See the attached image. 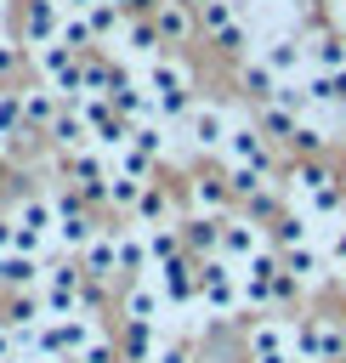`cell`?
Returning a JSON list of instances; mask_svg holds the SVG:
<instances>
[{
  "label": "cell",
  "instance_id": "cell-31",
  "mask_svg": "<svg viewBox=\"0 0 346 363\" xmlns=\"http://www.w3.org/2000/svg\"><path fill=\"white\" fill-rule=\"evenodd\" d=\"M153 346H159L153 323H125V357H130V363H147V357H153Z\"/></svg>",
  "mask_w": 346,
  "mask_h": 363
},
{
  "label": "cell",
  "instance_id": "cell-3",
  "mask_svg": "<svg viewBox=\"0 0 346 363\" xmlns=\"http://www.w3.org/2000/svg\"><path fill=\"white\" fill-rule=\"evenodd\" d=\"M289 182H295V199H301L306 221H312V216H318V221H340V182H335L329 164H301Z\"/></svg>",
  "mask_w": 346,
  "mask_h": 363
},
{
  "label": "cell",
  "instance_id": "cell-51",
  "mask_svg": "<svg viewBox=\"0 0 346 363\" xmlns=\"http://www.w3.org/2000/svg\"><path fill=\"white\" fill-rule=\"evenodd\" d=\"M62 6H68V11H85V6H96V0H62Z\"/></svg>",
  "mask_w": 346,
  "mask_h": 363
},
{
  "label": "cell",
  "instance_id": "cell-41",
  "mask_svg": "<svg viewBox=\"0 0 346 363\" xmlns=\"http://www.w3.org/2000/svg\"><path fill=\"white\" fill-rule=\"evenodd\" d=\"M199 23H204L210 34H221V28L233 23V0H210V6H199Z\"/></svg>",
  "mask_w": 346,
  "mask_h": 363
},
{
  "label": "cell",
  "instance_id": "cell-55",
  "mask_svg": "<svg viewBox=\"0 0 346 363\" xmlns=\"http://www.w3.org/2000/svg\"><path fill=\"white\" fill-rule=\"evenodd\" d=\"M340 284H346V267H340Z\"/></svg>",
  "mask_w": 346,
  "mask_h": 363
},
{
  "label": "cell",
  "instance_id": "cell-44",
  "mask_svg": "<svg viewBox=\"0 0 346 363\" xmlns=\"http://www.w3.org/2000/svg\"><path fill=\"white\" fill-rule=\"evenodd\" d=\"M216 45H221V51H244V45H250V28H244V23L233 17V23H227V28L216 34Z\"/></svg>",
  "mask_w": 346,
  "mask_h": 363
},
{
  "label": "cell",
  "instance_id": "cell-37",
  "mask_svg": "<svg viewBox=\"0 0 346 363\" xmlns=\"http://www.w3.org/2000/svg\"><path fill=\"white\" fill-rule=\"evenodd\" d=\"M164 210H170V204H164V193H153V187H147V193L136 199V227H164Z\"/></svg>",
  "mask_w": 346,
  "mask_h": 363
},
{
  "label": "cell",
  "instance_id": "cell-26",
  "mask_svg": "<svg viewBox=\"0 0 346 363\" xmlns=\"http://www.w3.org/2000/svg\"><path fill=\"white\" fill-rule=\"evenodd\" d=\"M147 193V182H136V176H125V170H113L108 176V187H102V199L113 204V210H136V199Z\"/></svg>",
  "mask_w": 346,
  "mask_h": 363
},
{
  "label": "cell",
  "instance_id": "cell-48",
  "mask_svg": "<svg viewBox=\"0 0 346 363\" xmlns=\"http://www.w3.org/2000/svg\"><path fill=\"white\" fill-rule=\"evenodd\" d=\"M113 6H119V11H125V17H142V11H147V6H153V0H113Z\"/></svg>",
  "mask_w": 346,
  "mask_h": 363
},
{
  "label": "cell",
  "instance_id": "cell-53",
  "mask_svg": "<svg viewBox=\"0 0 346 363\" xmlns=\"http://www.w3.org/2000/svg\"><path fill=\"white\" fill-rule=\"evenodd\" d=\"M182 6H187V11H199V6H210V0H182Z\"/></svg>",
  "mask_w": 346,
  "mask_h": 363
},
{
  "label": "cell",
  "instance_id": "cell-33",
  "mask_svg": "<svg viewBox=\"0 0 346 363\" xmlns=\"http://www.w3.org/2000/svg\"><path fill=\"white\" fill-rule=\"evenodd\" d=\"M272 102H278L284 113H295V119H306V113H312V96H306V85H295V79H278Z\"/></svg>",
  "mask_w": 346,
  "mask_h": 363
},
{
  "label": "cell",
  "instance_id": "cell-40",
  "mask_svg": "<svg viewBox=\"0 0 346 363\" xmlns=\"http://www.w3.org/2000/svg\"><path fill=\"white\" fill-rule=\"evenodd\" d=\"M130 147H142V153H153V159H159V153H164V130L147 119V125H136V130H130Z\"/></svg>",
  "mask_w": 346,
  "mask_h": 363
},
{
  "label": "cell",
  "instance_id": "cell-29",
  "mask_svg": "<svg viewBox=\"0 0 346 363\" xmlns=\"http://www.w3.org/2000/svg\"><path fill=\"white\" fill-rule=\"evenodd\" d=\"M153 23H159V34H164V40H182V34L193 28V17H187V6H182V0L153 6Z\"/></svg>",
  "mask_w": 346,
  "mask_h": 363
},
{
  "label": "cell",
  "instance_id": "cell-56",
  "mask_svg": "<svg viewBox=\"0 0 346 363\" xmlns=\"http://www.w3.org/2000/svg\"><path fill=\"white\" fill-rule=\"evenodd\" d=\"M0 153H6V136H0Z\"/></svg>",
  "mask_w": 346,
  "mask_h": 363
},
{
  "label": "cell",
  "instance_id": "cell-25",
  "mask_svg": "<svg viewBox=\"0 0 346 363\" xmlns=\"http://www.w3.org/2000/svg\"><path fill=\"white\" fill-rule=\"evenodd\" d=\"M216 244H221V221H216V216H199V221H187V233H182V250H193V261H199V255H216Z\"/></svg>",
  "mask_w": 346,
  "mask_h": 363
},
{
  "label": "cell",
  "instance_id": "cell-28",
  "mask_svg": "<svg viewBox=\"0 0 346 363\" xmlns=\"http://www.w3.org/2000/svg\"><path fill=\"white\" fill-rule=\"evenodd\" d=\"M142 233H147V261H153V267L170 261V255H182V233H176V227H142ZM153 267H147V272H153Z\"/></svg>",
  "mask_w": 346,
  "mask_h": 363
},
{
  "label": "cell",
  "instance_id": "cell-43",
  "mask_svg": "<svg viewBox=\"0 0 346 363\" xmlns=\"http://www.w3.org/2000/svg\"><path fill=\"white\" fill-rule=\"evenodd\" d=\"M289 147H301V153H318V147H323V130H318L312 119H301V125H295V136H289Z\"/></svg>",
  "mask_w": 346,
  "mask_h": 363
},
{
  "label": "cell",
  "instance_id": "cell-36",
  "mask_svg": "<svg viewBox=\"0 0 346 363\" xmlns=\"http://www.w3.org/2000/svg\"><path fill=\"white\" fill-rule=\"evenodd\" d=\"M295 125H301L295 113H284L278 102H261V130H272V136H284V142H289V136H295Z\"/></svg>",
  "mask_w": 346,
  "mask_h": 363
},
{
  "label": "cell",
  "instance_id": "cell-1",
  "mask_svg": "<svg viewBox=\"0 0 346 363\" xmlns=\"http://www.w3.org/2000/svg\"><path fill=\"white\" fill-rule=\"evenodd\" d=\"M238 295H244V306H272V301H289V295H295V278L284 272V255L255 250L250 261H238Z\"/></svg>",
  "mask_w": 346,
  "mask_h": 363
},
{
  "label": "cell",
  "instance_id": "cell-22",
  "mask_svg": "<svg viewBox=\"0 0 346 363\" xmlns=\"http://www.w3.org/2000/svg\"><path fill=\"white\" fill-rule=\"evenodd\" d=\"M23 113H28V130H45V125L62 113V102H57L51 85H34V91H23Z\"/></svg>",
  "mask_w": 346,
  "mask_h": 363
},
{
  "label": "cell",
  "instance_id": "cell-38",
  "mask_svg": "<svg viewBox=\"0 0 346 363\" xmlns=\"http://www.w3.org/2000/svg\"><path fill=\"white\" fill-rule=\"evenodd\" d=\"M272 238H278L284 250L306 244V216H278V221H272Z\"/></svg>",
  "mask_w": 346,
  "mask_h": 363
},
{
  "label": "cell",
  "instance_id": "cell-27",
  "mask_svg": "<svg viewBox=\"0 0 346 363\" xmlns=\"http://www.w3.org/2000/svg\"><path fill=\"white\" fill-rule=\"evenodd\" d=\"M312 62H318V74H340L346 68V34H318L312 40Z\"/></svg>",
  "mask_w": 346,
  "mask_h": 363
},
{
  "label": "cell",
  "instance_id": "cell-34",
  "mask_svg": "<svg viewBox=\"0 0 346 363\" xmlns=\"http://www.w3.org/2000/svg\"><path fill=\"white\" fill-rule=\"evenodd\" d=\"M79 17L91 23V34H113V28H125V11H119L113 0H96V6H85Z\"/></svg>",
  "mask_w": 346,
  "mask_h": 363
},
{
  "label": "cell",
  "instance_id": "cell-52",
  "mask_svg": "<svg viewBox=\"0 0 346 363\" xmlns=\"http://www.w3.org/2000/svg\"><path fill=\"white\" fill-rule=\"evenodd\" d=\"M0 363H34V357H23V352H11V357H0Z\"/></svg>",
  "mask_w": 346,
  "mask_h": 363
},
{
  "label": "cell",
  "instance_id": "cell-12",
  "mask_svg": "<svg viewBox=\"0 0 346 363\" xmlns=\"http://www.w3.org/2000/svg\"><path fill=\"white\" fill-rule=\"evenodd\" d=\"M227 159H233V164H255V170H267V164H272V147H267L261 125H233V130H227Z\"/></svg>",
  "mask_w": 346,
  "mask_h": 363
},
{
  "label": "cell",
  "instance_id": "cell-49",
  "mask_svg": "<svg viewBox=\"0 0 346 363\" xmlns=\"http://www.w3.org/2000/svg\"><path fill=\"white\" fill-rule=\"evenodd\" d=\"M17 68V45H0V74H11Z\"/></svg>",
  "mask_w": 346,
  "mask_h": 363
},
{
  "label": "cell",
  "instance_id": "cell-11",
  "mask_svg": "<svg viewBox=\"0 0 346 363\" xmlns=\"http://www.w3.org/2000/svg\"><path fill=\"white\" fill-rule=\"evenodd\" d=\"M255 250H267V238H261V227H255L250 216L221 221V244H216V255H227V261H250Z\"/></svg>",
  "mask_w": 346,
  "mask_h": 363
},
{
  "label": "cell",
  "instance_id": "cell-4",
  "mask_svg": "<svg viewBox=\"0 0 346 363\" xmlns=\"http://www.w3.org/2000/svg\"><path fill=\"white\" fill-rule=\"evenodd\" d=\"M346 357V329L318 318V323H301L289 329V363H340Z\"/></svg>",
  "mask_w": 346,
  "mask_h": 363
},
{
  "label": "cell",
  "instance_id": "cell-50",
  "mask_svg": "<svg viewBox=\"0 0 346 363\" xmlns=\"http://www.w3.org/2000/svg\"><path fill=\"white\" fill-rule=\"evenodd\" d=\"M335 23H340V28H346V0H335Z\"/></svg>",
  "mask_w": 346,
  "mask_h": 363
},
{
  "label": "cell",
  "instance_id": "cell-21",
  "mask_svg": "<svg viewBox=\"0 0 346 363\" xmlns=\"http://www.w3.org/2000/svg\"><path fill=\"white\" fill-rule=\"evenodd\" d=\"M284 272L295 278V289H312V284L323 278V255L306 250V244H295V250H284Z\"/></svg>",
  "mask_w": 346,
  "mask_h": 363
},
{
  "label": "cell",
  "instance_id": "cell-20",
  "mask_svg": "<svg viewBox=\"0 0 346 363\" xmlns=\"http://www.w3.org/2000/svg\"><path fill=\"white\" fill-rule=\"evenodd\" d=\"M147 267H153V261H147V233L130 221V227L119 233V272H136V278H147Z\"/></svg>",
  "mask_w": 346,
  "mask_h": 363
},
{
  "label": "cell",
  "instance_id": "cell-5",
  "mask_svg": "<svg viewBox=\"0 0 346 363\" xmlns=\"http://www.w3.org/2000/svg\"><path fill=\"white\" fill-rule=\"evenodd\" d=\"M147 96H153V113L182 119V113H187V68L153 62V68H147Z\"/></svg>",
  "mask_w": 346,
  "mask_h": 363
},
{
  "label": "cell",
  "instance_id": "cell-6",
  "mask_svg": "<svg viewBox=\"0 0 346 363\" xmlns=\"http://www.w3.org/2000/svg\"><path fill=\"white\" fill-rule=\"evenodd\" d=\"M34 62L45 68V85H51L57 96H74V91H79V51H68L62 40L34 45Z\"/></svg>",
  "mask_w": 346,
  "mask_h": 363
},
{
  "label": "cell",
  "instance_id": "cell-42",
  "mask_svg": "<svg viewBox=\"0 0 346 363\" xmlns=\"http://www.w3.org/2000/svg\"><path fill=\"white\" fill-rule=\"evenodd\" d=\"M68 363H113V340H108V335H96V340H91V346H79Z\"/></svg>",
  "mask_w": 346,
  "mask_h": 363
},
{
  "label": "cell",
  "instance_id": "cell-47",
  "mask_svg": "<svg viewBox=\"0 0 346 363\" xmlns=\"http://www.w3.org/2000/svg\"><path fill=\"white\" fill-rule=\"evenodd\" d=\"M17 352V335H11V323H0V357H11Z\"/></svg>",
  "mask_w": 346,
  "mask_h": 363
},
{
  "label": "cell",
  "instance_id": "cell-46",
  "mask_svg": "<svg viewBox=\"0 0 346 363\" xmlns=\"http://www.w3.org/2000/svg\"><path fill=\"white\" fill-rule=\"evenodd\" d=\"M11 250H17V233H11V221L0 216V255H11Z\"/></svg>",
  "mask_w": 346,
  "mask_h": 363
},
{
  "label": "cell",
  "instance_id": "cell-35",
  "mask_svg": "<svg viewBox=\"0 0 346 363\" xmlns=\"http://www.w3.org/2000/svg\"><path fill=\"white\" fill-rule=\"evenodd\" d=\"M57 40H62L68 51H85V45H91L96 34H91V23H85L79 11H68V17H62V28H57Z\"/></svg>",
  "mask_w": 346,
  "mask_h": 363
},
{
  "label": "cell",
  "instance_id": "cell-39",
  "mask_svg": "<svg viewBox=\"0 0 346 363\" xmlns=\"http://www.w3.org/2000/svg\"><path fill=\"white\" fill-rule=\"evenodd\" d=\"M119 170L136 176V182H147V176H153V153H142V147H119Z\"/></svg>",
  "mask_w": 346,
  "mask_h": 363
},
{
  "label": "cell",
  "instance_id": "cell-23",
  "mask_svg": "<svg viewBox=\"0 0 346 363\" xmlns=\"http://www.w3.org/2000/svg\"><path fill=\"white\" fill-rule=\"evenodd\" d=\"M159 40H164V34H159L153 17H125V51H130V57H153Z\"/></svg>",
  "mask_w": 346,
  "mask_h": 363
},
{
  "label": "cell",
  "instance_id": "cell-9",
  "mask_svg": "<svg viewBox=\"0 0 346 363\" xmlns=\"http://www.w3.org/2000/svg\"><path fill=\"white\" fill-rule=\"evenodd\" d=\"M51 227H57V210H51L45 199H28V204L11 216V233H17V250H23V255H40V244H45Z\"/></svg>",
  "mask_w": 346,
  "mask_h": 363
},
{
  "label": "cell",
  "instance_id": "cell-7",
  "mask_svg": "<svg viewBox=\"0 0 346 363\" xmlns=\"http://www.w3.org/2000/svg\"><path fill=\"white\" fill-rule=\"evenodd\" d=\"M51 210H57V227H51V233H57V244H62V250H85V244L96 238V221L79 210V199H74V193H57V199H51Z\"/></svg>",
  "mask_w": 346,
  "mask_h": 363
},
{
  "label": "cell",
  "instance_id": "cell-19",
  "mask_svg": "<svg viewBox=\"0 0 346 363\" xmlns=\"http://www.w3.org/2000/svg\"><path fill=\"white\" fill-rule=\"evenodd\" d=\"M261 62L278 74V79H289V74H301L306 68V51H301V40H289V34H278V40H267V51H261Z\"/></svg>",
  "mask_w": 346,
  "mask_h": 363
},
{
  "label": "cell",
  "instance_id": "cell-32",
  "mask_svg": "<svg viewBox=\"0 0 346 363\" xmlns=\"http://www.w3.org/2000/svg\"><path fill=\"white\" fill-rule=\"evenodd\" d=\"M244 91H250L255 102H272V91H278V74H272L267 62H244Z\"/></svg>",
  "mask_w": 346,
  "mask_h": 363
},
{
  "label": "cell",
  "instance_id": "cell-16",
  "mask_svg": "<svg viewBox=\"0 0 346 363\" xmlns=\"http://www.w3.org/2000/svg\"><path fill=\"white\" fill-rule=\"evenodd\" d=\"M68 176L79 182V199H102V187H108V164H102V153H96V142L74 153V164H68Z\"/></svg>",
  "mask_w": 346,
  "mask_h": 363
},
{
  "label": "cell",
  "instance_id": "cell-8",
  "mask_svg": "<svg viewBox=\"0 0 346 363\" xmlns=\"http://www.w3.org/2000/svg\"><path fill=\"white\" fill-rule=\"evenodd\" d=\"M147 278L159 284V295H164L170 306H187V301L199 295V272H193V255H170V261H159Z\"/></svg>",
  "mask_w": 346,
  "mask_h": 363
},
{
  "label": "cell",
  "instance_id": "cell-15",
  "mask_svg": "<svg viewBox=\"0 0 346 363\" xmlns=\"http://www.w3.org/2000/svg\"><path fill=\"white\" fill-rule=\"evenodd\" d=\"M250 357H255V363H289V329L272 323V318H261V323L250 329Z\"/></svg>",
  "mask_w": 346,
  "mask_h": 363
},
{
  "label": "cell",
  "instance_id": "cell-24",
  "mask_svg": "<svg viewBox=\"0 0 346 363\" xmlns=\"http://www.w3.org/2000/svg\"><path fill=\"white\" fill-rule=\"evenodd\" d=\"M227 199H233L227 176H199V182H193V204H199V216H221Z\"/></svg>",
  "mask_w": 346,
  "mask_h": 363
},
{
  "label": "cell",
  "instance_id": "cell-14",
  "mask_svg": "<svg viewBox=\"0 0 346 363\" xmlns=\"http://www.w3.org/2000/svg\"><path fill=\"white\" fill-rule=\"evenodd\" d=\"M62 0H28V17H23V45H51L57 28H62Z\"/></svg>",
  "mask_w": 346,
  "mask_h": 363
},
{
  "label": "cell",
  "instance_id": "cell-10",
  "mask_svg": "<svg viewBox=\"0 0 346 363\" xmlns=\"http://www.w3.org/2000/svg\"><path fill=\"white\" fill-rule=\"evenodd\" d=\"M227 113L221 108H210V102H199V108H187V136H193V147L199 153H216V147H227Z\"/></svg>",
  "mask_w": 346,
  "mask_h": 363
},
{
  "label": "cell",
  "instance_id": "cell-17",
  "mask_svg": "<svg viewBox=\"0 0 346 363\" xmlns=\"http://www.w3.org/2000/svg\"><path fill=\"white\" fill-rule=\"evenodd\" d=\"M45 136H51L62 153H79V147H91V125L79 119V108H62V113L45 125Z\"/></svg>",
  "mask_w": 346,
  "mask_h": 363
},
{
  "label": "cell",
  "instance_id": "cell-45",
  "mask_svg": "<svg viewBox=\"0 0 346 363\" xmlns=\"http://www.w3.org/2000/svg\"><path fill=\"white\" fill-rule=\"evenodd\" d=\"M147 363H187V340H159Z\"/></svg>",
  "mask_w": 346,
  "mask_h": 363
},
{
  "label": "cell",
  "instance_id": "cell-13",
  "mask_svg": "<svg viewBox=\"0 0 346 363\" xmlns=\"http://www.w3.org/2000/svg\"><path fill=\"white\" fill-rule=\"evenodd\" d=\"M79 272L96 278V284L113 278V272H119V233H96V238L79 250Z\"/></svg>",
  "mask_w": 346,
  "mask_h": 363
},
{
  "label": "cell",
  "instance_id": "cell-30",
  "mask_svg": "<svg viewBox=\"0 0 346 363\" xmlns=\"http://www.w3.org/2000/svg\"><path fill=\"white\" fill-rule=\"evenodd\" d=\"M0 136L11 142V136H28V113H23V91L11 96V91H0Z\"/></svg>",
  "mask_w": 346,
  "mask_h": 363
},
{
  "label": "cell",
  "instance_id": "cell-18",
  "mask_svg": "<svg viewBox=\"0 0 346 363\" xmlns=\"http://www.w3.org/2000/svg\"><path fill=\"white\" fill-rule=\"evenodd\" d=\"M159 284L153 278H136V284H125V318L130 323H159Z\"/></svg>",
  "mask_w": 346,
  "mask_h": 363
},
{
  "label": "cell",
  "instance_id": "cell-54",
  "mask_svg": "<svg viewBox=\"0 0 346 363\" xmlns=\"http://www.w3.org/2000/svg\"><path fill=\"white\" fill-rule=\"evenodd\" d=\"M34 363H68V357H34Z\"/></svg>",
  "mask_w": 346,
  "mask_h": 363
},
{
  "label": "cell",
  "instance_id": "cell-2",
  "mask_svg": "<svg viewBox=\"0 0 346 363\" xmlns=\"http://www.w3.org/2000/svg\"><path fill=\"white\" fill-rule=\"evenodd\" d=\"M193 272H199L204 306H210L216 318H238V306H244V295H238V267H233L227 255H199Z\"/></svg>",
  "mask_w": 346,
  "mask_h": 363
}]
</instances>
